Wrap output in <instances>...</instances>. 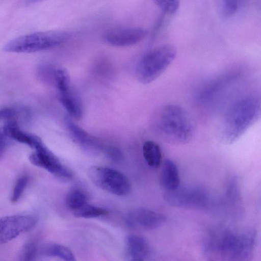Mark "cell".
<instances>
[{
  "label": "cell",
  "instance_id": "1",
  "mask_svg": "<svg viewBox=\"0 0 261 261\" xmlns=\"http://www.w3.org/2000/svg\"><path fill=\"white\" fill-rule=\"evenodd\" d=\"M256 238L253 229L218 228L207 234L202 249L204 255L211 259L246 260L252 256Z\"/></svg>",
  "mask_w": 261,
  "mask_h": 261
},
{
  "label": "cell",
  "instance_id": "2",
  "mask_svg": "<svg viewBox=\"0 0 261 261\" xmlns=\"http://www.w3.org/2000/svg\"><path fill=\"white\" fill-rule=\"evenodd\" d=\"M260 102L248 95L238 99L225 112L219 125L217 138L226 145L238 141L259 118Z\"/></svg>",
  "mask_w": 261,
  "mask_h": 261
},
{
  "label": "cell",
  "instance_id": "3",
  "mask_svg": "<svg viewBox=\"0 0 261 261\" xmlns=\"http://www.w3.org/2000/svg\"><path fill=\"white\" fill-rule=\"evenodd\" d=\"M155 125L165 141L173 144H186L195 134V124L191 115L176 105L163 106L156 115Z\"/></svg>",
  "mask_w": 261,
  "mask_h": 261
},
{
  "label": "cell",
  "instance_id": "4",
  "mask_svg": "<svg viewBox=\"0 0 261 261\" xmlns=\"http://www.w3.org/2000/svg\"><path fill=\"white\" fill-rule=\"evenodd\" d=\"M176 47L169 44L160 45L148 50L142 58L138 67L139 79L149 83L158 78L176 58Z\"/></svg>",
  "mask_w": 261,
  "mask_h": 261
},
{
  "label": "cell",
  "instance_id": "5",
  "mask_svg": "<svg viewBox=\"0 0 261 261\" xmlns=\"http://www.w3.org/2000/svg\"><path fill=\"white\" fill-rule=\"evenodd\" d=\"M68 34L59 31L35 32L19 36L6 43L4 51L31 53L56 47L63 43Z\"/></svg>",
  "mask_w": 261,
  "mask_h": 261
},
{
  "label": "cell",
  "instance_id": "6",
  "mask_svg": "<svg viewBox=\"0 0 261 261\" xmlns=\"http://www.w3.org/2000/svg\"><path fill=\"white\" fill-rule=\"evenodd\" d=\"M165 192V201L176 207L204 210L210 207L213 201L208 190L199 185H179L174 190Z\"/></svg>",
  "mask_w": 261,
  "mask_h": 261
},
{
  "label": "cell",
  "instance_id": "7",
  "mask_svg": "<svg viewBox=\"0 0 261 261\" xmlns=\"http://www.w3.org/2000/svg\"><path fill=\"white\" fill-rule=\"evenodd\" d=\"M88 173L94 184L111 194L124 196L130 191L131 186L128 178L116 170L93 166L89 169Z\"/></svg>",
  "mask_w": 261,
  "mask_h": 261
},
{
  "label": "cell",
  "instance_id": "8",
  "mask_svg": "<svg viewBox=\"0 0 261 261\" xmlns=\"http://www.w3.org/2000/svg\"><path fill=\"white\" fill-rule=\"evenodd\" d=\"M34 148L35 151L29 156L33 165L45 169L58 178L66 180L72 178V171L62 164L42 141Z\"/></svg>",
  "mask_w": 261,
  "mask_h": 261
},
{
  "label": "cell",
  "instance_id": "9",
  "mask_svg": "<svg viewBox=\"0 0 261 261\" xmlns=\"http://www.w3.org/2000/svg\"><path fill=\"white\" fill-rule=\"evenodd\" d=\"M38 221L32 215H15L0 218V244L8 242L33 228Z\"/></svg>",
  "mask_w": 261,
  "mask_h": 261
},
{
  "label": "cell",
  "instance_id": "10",
  "mask_svg": "<svg viewBox=\"0 0 261 261\" xmlns=\"http://www.w3.org/2000/svg\"><path fill=\"white\" fill-rule=\"evenodd\" d=\"M166 220L164 215L144 208L133 210L125 217V222L128 227L141 230L159 228L163 225Z\"/></svg>",
  "mask_w": 261,
  "mask_h": 261
},
{
  "label": "cell",
  "instance_id": "11",
  "mask_svg": "<svg viewBox=\"0 0 261 261\" xmlns=\"http://www.w3.org/2000/svg\"><path fill=\"white\" fill-rule=\"evenodd\" d=\"M238 75L236 73H227L210 80L202 85L198 91L197 100L203 105H207L220 95Z\"/></svg>",
  "mask_w": 261,
  "mask_h": 261
},
{
  "label": "cell",
  "instance_id": "12",
  "mask_svg": "<svg viewBox=\"0 0 261 261\" xmlns=\"http://www.w3.org/2000/svg\"><path fill=\"white\" fill-rule=\"evenodd\" d=\"M147 32L137 28H126L110 31L104 35L105 41L115 46L124 47L136 44L146 36Z\"/></svg>",
  "mask_w": 261,
  "mask_h": 261
},
{
  "label": "cell",
  "instance_id": "13",
  "mask_svg": "<svg viewBox=\"0 0 261 261\" xmlns=\"http://www.w3.org/2000/svg\"><path fill=\"white\" fill-rule=\"evenodd\" d=\"M125 249L127 257L130 260H145L149 257L151 252L147 241L137 234H130L126 237Z\"/></svg>",
  "mask_w": 261,
  "mask_h": 261
},
{
  "label": "cell",
  "instance_id": "14",
  "mask_svg": "<svg viewBox=\"0 0 261 261\" xmlns=\"http://www.w3.org/2000/svg\"><path fill=\"white\" fill-rule=\"evenodd\" d=\"M58 92L60 101L69 115L74 119L80 120L83 117V109L82 101L77 94L71 86Z\"/></svg>",
  "mask_w": 261,
  "mask_h": 261
},
{
  "label": "cell",
  "instance_id": "15",
  "mask_svg": "<svg viewBox=\"0 0 261 261\" xmlns=\"http://www.w3.org/2000/svg\"><path fill=\"white\" fill-rule=\"evenodd\" d=\"M3 132L6 137L25 144L33 148L41 141L38 136L21 130L16 120L12 118L9 119L5 123Z\"/></svg>",
  "mask_w": 261,
  "mask_h": 261
},
{
  "label": "cell",
  "instance_id": "16",
  "mask_svg": "<svg viewBox=\"0 0 261 261\" xmlns=\"http://www.w3.org/2000/svg\"><path fill=\"white\" fill-rule=\"evenodd\" d=\"M160 183L165 191L174 190L180 185L178 168L171 160L164 161L161 169Z\"/></svg>",
  "mask_w": 261,
  "mask_h": 261
},
{
  "label": "cell",
  "instance_id": "17",
  "mask_svg": "<svg viewBox=\"0 0 261 261\" xmlns=\"http://www.w3.org/2000/svg\"><path fill=\"white\" fill-rule=\"evenodd\" d=\"M225 202L231 212H241V195L239 182L234 177H231L227 183L225 194Z\"/></svg>",
  "mask_w": 261,
  "mask_h": 261
},
{
  "label": "cell",
  "instance_id": "18",
  "mask_svg": "<svg viewBox=\"0 0 261 261\" xmlns=\"http://www.w3.org/2000/svg\"><path fill=\"white\" fill-rule=\"evenodd\" d=\"M66 122L69 129L74 137L82 145L86 147H90L96 149H101L103 147L101 143L74 123L71 120L67 119Z\"/></svg>",
  "mask_w": 261,
  "mask_h": 261
},
{
  "label": "cell",
  "instance_id": "19",
  "mask_svg": "<svg viewBox=\"0 0 261 261\" xmlns=\"http://www.w3.org/2000/svg\"><path fill=\"white\" fill-rule=\"evenodd\" d=\"M38 253L42 255L60 258L67 261L75 260L72 251L67 247L56 243H49L38 247Z\"/></svg>",
  "mask_w": 261,
  "mask_h": 261
},
{
  "label": "cell",
  "instance_id": "20",
  "mask_svg": "<svg viewBox=\"0 0 261 261\" xmlns=\"http://www.w3.org/2000/svg\"><path fill=\"white\" fill-rule=\"evenodd\" d=\"M143 154L147 164L156 168L162 163V151L160 146L153 141H146L143 146Z\"/></svg>",
  "mask_w": 261,
  "mask_h": 261
},
{
  "label": "cell",
  "instance_id": "21",
  "mask_svg": "<svg viewBox=\"0 0 261 261\" xmlns=\"http://www.w3.org/2000/svg\"><path fill=\"white\" fill-rule=\"evenodd\" d=\"M65 202L67 207L73 212L87 203V197L82 190L74 189L68 193Z\"/></svg>",
  "mask_w": 261,
  "mask_h": 261
},
{
  "label": "cell",
  "instance_id": "22",
  "mask_svg": "<svg viewBox=\"0 0 261 261\" xmlns=\"http://www.w3.org/2000/svg\"><path fill=\"white\" fill-rule=\"evenodd\" d=\"M72 212L74 216L83 218H95L105 216L108 213V212L103 207L88 203Z\"/></svg>",
  "mask_w": 261,
  "mask_h": 261
},
{
  "label": "cell",
  "instance_id": "23",
  "mask_svg": "<svg viewBox=\"0 0 261 261\" xmlns=\"http://www.w3.org/2000/svg\"><path fill=\"white\" fill-rule=\"evenodd\" d=\"M28 181L29 177L27 176H22L17 179L11 197V201L12 203H16L20 199L27 186Z\"/></svg>",
  "mask_w": 261,
  "mask_h": 261
},
{
  "label": "cell",
  "instance_id": "24",
  "mask_svg": "<svg viewBox=\"0 0 261 261\" xmlns=\"http://www.w3.org/2000/svg\"><path fill=\"white\" fill-rule=\"evenodd\" d=\"M165 13L171 15L175 13L179 7V0H151Z\"/></svg>",
  "mask_w": 261,
  "mask_h": 261
},
{
  "label": "cell",
  "instance_id": "25",
  "mask_svg": "<svg viewBox=\"0 0 261 261\" xmlns=\"http://www.w3.org/2000/svg\"><path fill=\"white\" fill-rule=\"evenodd\" d=\"M38 253V247L35 242H29L24 246L20 259L21 260H34Z\"/></svg>",
  "mask_w": 261,
  "mask_h": 261
},
{
  "label": "cell",
  "instance_id": "26",
  "mask_svg": "<svg viewBox=\"0 0 261 261\" xmlns=\"http://www.w3.org/2000/svg\"><path fill=\"white\" fill-rule=\"evenodd\" d=\"M240 8L238 0H222V10L224 15L230 17Z\"/></svg>",
  "mask_w": 261,
  "mask_h": 261
},
{
  "label": "cell",
  "instance_id": "27",
  "mask_svg": "<svg viewBox=\"0 0 261 261\" xmlns=\"http://www.w3.org/2000/svg\"><path fill=\"white\" fill-rule=\"evenodd\" d=\"M105 150L112 160L118 161L121 159L122 153L118 148L113 146H106Z\"/></svg>",
  "mask_w": 261,
  "mask_h": 261
},
{
  "label": "cell",
  "instance_id": "28",
  "mask_svg": "<svg viewBox=\"0 0 261 261\" xmlns=\"http://www.w3.org/2000/svg\"><path fill=\"white\" fill-rule=\"evenodd\" d=\"M15 114V111L13 109H2L0 110V120L11 118Z\"/></svg>",
  "mask_w": 261,
  "mask_h": 261
},
{
  "label": "cell",
  "instance_id": "29",
  "mask_svg": "<svg viewBox=\"0 0 261 261\" xmlns=\"http://www.w3.org/2000/svg\"><path fill=\"white\" fill-rule=\"evenodd\" d=\"M6 135L0 130V155L3 152L6 145Z\"/></svg>",
  "mask_w": 261,
  "mask_h": 261
},
{
  "label": "cell",
  "instance_id": "30",
  "mask_svg": "<svg viewBox=\"0 0 261 261\" xmlns=\"http://www.w3.org/2000/svg\"><path fill=\"white\" fill-rule=\"evenodd\" d=\"M43 1H44V0H27V3L28 4H32L37 3Z\"/></svg>",
  "mask_w": 261,
  "mask_h": 261
},
{
  "label": "cell",
  "instance_id": "31",
  "mask_svg": "<svg viewBox=\"0 0 261 261\" xmlns=\"http://www.w3.org/2000/svg\"><path fill=\"white\" fill-rule=\"evenodd\" d=\"M238 1L240 8L241 6H243L246 3L247 0H238Z\"/></svg>",
  "mask_w": 261,
  "mask_h": 261
}]
</instances>
